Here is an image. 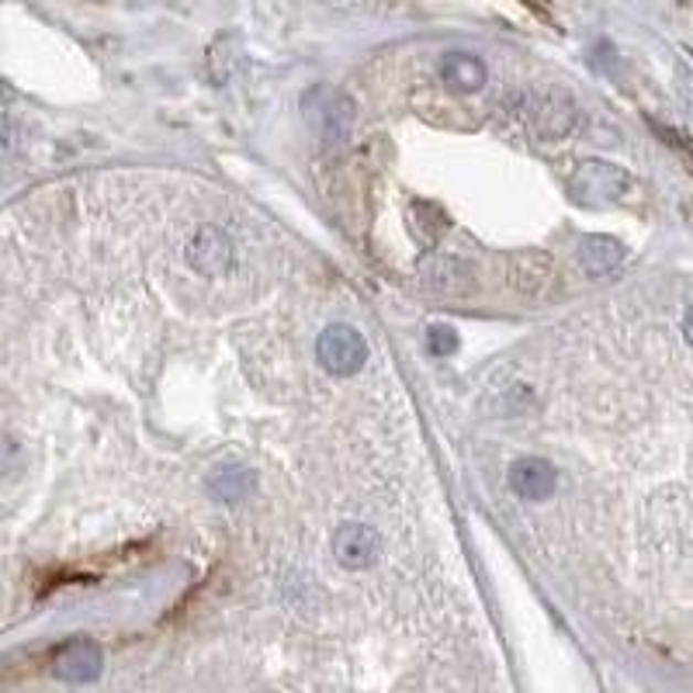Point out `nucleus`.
<instances>
[{
    "mask_svg": "<svg viewBox=\"0 0 693 693\" xmlns=\"http://www.w3.org/2000/svg\"><path fill=\"white\" fill-rule=\"evenodd\" d=\"M306 115L327 142H343L354 126V102L340 87H312L306 94Z\"/></svg>",
    "mask_w": 693,
    "mask_h": 693,
    "instance_id": "1",
    "label": "nucleus"
},
{
    "mask_svg": "<svg viewBox=\"0 0 693 693\" xmlns=\"http://www.w3.org/2000/svg\"><path fill=\"white\" fill-rule=\"evenodd\" d=\"M316 358L330 371V375L346 379V375H354V371H361V364L367 358V343L354 327L337 323V327H327L323 333H319Z\"/></svg>",
    "mask_w": 693,
    "mask_h": 693,
    "instance_id": "2",
    "label": "nucleus"
},
{
    "mask_svg": "<svg viewBox=\"0 0 693 693\" xmlns=\"http://www.w3.org/2000/svg\"><path fill=\"white\" fill-rule=\"evenodd\" d=\"M105 670V652L90 638H70L53 655V676L63 683H94Z\"/></svg>",
    "mask_w": 693,
    "mask_h": 693,
    "instance_id": "3",
    "label": "nucleus"
},
{
    "mask_svg": "<svg viewBox=\"0 0 693 693\" xmlns=\"http://www.w3.org/2000/svg\"><path fill=\"white\" fill-rule=\"evenodd\" d=\"M188 264L194 275L202 278H218L233 267V239L226 236V230L218 226H202L194 233L191 246H188Z\"/></svg>",
    "mask_w": 693,
    "mask_h": 693,
    "instance_id": "4",
    "label": "nucleus"
},
{
    "mask_svg": "<svg viewBox=\"0 0 693 693\" xmlns=\"http://www.w3.org/2000/svg\"><path fill=\"white\" fill-rule=\"evenodd\" d=\"M507 278H510L513 291L524 295V299H544L555 285V260L544 250L513 254L510 267H507Z\"/></svg>",
    "mask_w": 693,
    "mask_h": 693,
    "instance_id": "5",
    "label": "nucleus"
},
{
    "mask_svg": "<svg viewBox=\"0 0 693 693\" xmlns=\"http://www.w3.org/2000/svg\"><path fill=\"white\" fill-rule=\"evenodd\" d=\"M382 555V537L375 527H367V524H343L337 527L333 534V558L343 565V568H367V565H375Z\"/></svg>",
    "mask_w": 693,
    "mask_h": 693,
    "instance_id": "6",
    "label": "nucleus"
},
{
    "mask_svg": "<svg viewBox=\"0 0 693 693\" xmlns=\"http://www.w3.org/2000/svg\"><path fill=\"white\" fill-rule=\"evenodd\" d=\"M555 486H558V472L555 465L544 458H520L510 468V489L524 500H534V503L548 500Z\"/></svg>",
    "mask_w": 693,
    "mask_h": 693,
    "instance_id": "7",
    "label": "nucleus"
},
{
    "mask_svg": "<svg viewBox=\"0 0 693 693\" xmlns=\"http://www.w3.org/2000/svg\"><path fill=\"white\" fill-rule=\"evenodd\" d=\"M631 188V178L614 163H600V160H586L579 170H576V191L586 194V198H607V202H614V198H621L625 191Z\"/></svg>",
    "mask_w": 693,
    "mask_h": 693,
    "instance_id": "8",
    "label": "nucleus"
},
{
    "mask_svg": "<svg viewBox=\"0 0 693 693\" xmlns=\"http://www.w3.org/2000/svg\"><path fill=\"white\" fill-rule=\"evenodd\" d=\"M531 121L541 139H562L576 126V108L565 94H541L531 108Z\"/></svg>",
    "mask_w": 693,
    "mask_h": 693,
    "instance_id": "9",
    "label": "nucleus"
},
{
    "mask_svg": "<svg viewBox=\"0 0 693 693\" xmlns=\"http://www.w3.org/2000/svg\"><path fill=\"white\" fill-rule=\"evenodd\" d=\"M440 77L455 90H479L489 81V73L476 53H461V49H455V53L440 56Z\"/></svg>",
    "mask_w": 693,
    "mask_h": 693,
    "instance_id": "10",
    "label": "nucleus"
},
{
    "mask_svg": "<svg viewBox=\"0 0 693 693\" xmlns=\"http://www.w3.org/2000/svg\"><path fill=\"white\" fill-rule=\"evenodd\" d=\"M424 285L440 295H465V291H472V275H468L465 264L440 257L424 267Z\"/></svg>",
    "mask_w": 693,
    "mask_h": 693,
    "instance_id": "11",
    "label": "nucleus"
},
{
    "mask_svg": "<svg viewBox=\"0 0 693 693\" xmlns=\"http://www.w3.org/2000/svg\"><path fill=\"white\" fill-rule=\"evenodd\" d=\"M625 257V246L610 236H586L579 246V264L586 275H607Z\"/></svg>",
    "mask_w": 693,
    "mask_h": 693,
    "instance_id": "12",
    "label": "nucleus"
},
{
    "mask_svg": "<svg viewBox=\"0 0 693 693\" xmlns=\"http://www.w3.org/2000/svg\"><path fill=\"white\" fill-rule=\"evenodd\" d=\"M250 489H254V472H246L243 465H218L209 476V492L222 503H239Z\"/></svg>",
    "mask_w": 693,
    "mask_h": 693,
    "instance_id": "13",
    "label": "nucleus"
},
{
    "mask_svg": "<svg viewBox=\"0 0 693 693\" xmlns=\"http://www.w3.org/2000/svg\"><path fill=\"white\" fill-rule=\"evenodd\" d=\"M427 346H430V354H437V358H448V354H455L458 351V333L451 330V327H430L427 330Z\"/></svg>",
    "mask_w": 693,
    "mask_h": 693,
    "instance_id": "14",
    "label": "nucleus"
},
{
    "mask_svg": "<svg viewBox=\"0 0 693 693\" xmlns=\"http://www.w3.org/2000/svg\"><path fill=\"white\" fill-rule=\"evenodd\" d=\"M683 337H686V343L693 346V306H690L686 316H683Z\"/></svg>",
    "mask_w": 693,
    "mask_h": 693,
    "instance_id": "15",
    "label": "nucleus"
}]
</instances>
